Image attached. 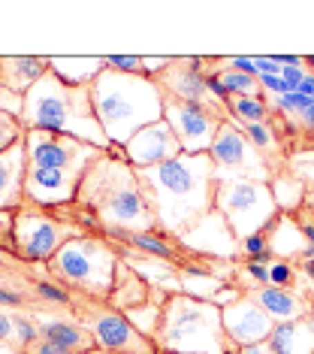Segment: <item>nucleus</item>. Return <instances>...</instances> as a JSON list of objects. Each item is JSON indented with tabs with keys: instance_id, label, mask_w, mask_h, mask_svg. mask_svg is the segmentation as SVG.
Here are the masks:
<instances>
[{
	"instance_id": "f257e3e1",
	"label": "nucleus",
	"mask_w": 314,
	"mask_h": 354,
	"mask_svg": "<svg viewBox=\"0 0 314 354\" xmlns=\"http://www.w3.org/2000/svg\"><path fill=\"white\" fill-rule=\"evenodd\" d=\"M24 151H28L24 203L37 209L72 206L88 170L106 155L103 149H94L82 140L48 131L24 133Z\"/></svg>"
},
{
	"instance_id": "f03ea898",
	"label": "nucleus",
	"mask_w": 314,
	"mask_h": 354,
	"mask_svg": "<svg viewBox=\"0 0 314 354\" xmlns=\"http://www.w3.org/2000/svg\"><path fill=\"white\" fill-rule=\"evenodd\" d=\"M142 185L155 203L157 224L169 236H179L215 209V160L208 155H181L160 167L139 170Z\"/></svg>"
},
{
	"instance_id": "7ed1b4c3",
	"label": "nucleus",
	"mask_w": 314,
	"mask_h": 354,
	"mask_svg": "<svg viewBox=\"0 0 314 354\" xmlns=\"http://www.w3.org/2000/svg\"><path fill=\"white\" fill-rule=\"evenodd\" d=\"M79 206L91 209L103 221L106 230H124V233H145L160 230L155 203L148 197V188L139 179V170L127 160L103 155L88 170V176L79 185Z\"/></svg>"
},
{
	"instance_id": "20e7f679",
	"label": "nucleus",
	"mask_w": 314,
	"mask_h": 354,
	"mask_svg": "<svg viewBox=\"0 0 314 354\" xmlns=\"http://www.w3.org/2000/svg\"><path fill=\"white\" fill-rule=\"evenodd\" d=\"M91 103L103 133L109 136V146H127L133 133L164 118L166 97L157 79L118 73L106 67L91 85Z\"/></svg>"
},
{
	"instance_id": "39448f33",
	"label": "nucleus",
	"mask_w": 314,
	"mask_h": 354,
	"mask_svg": "<svg viewBox=\"0 0 314 354\" xmlns=\"http://www.w3.org/2000/svg\"><path fill=\"white\" fill-rule=\"evenodd\" d=\"M21 124L24 131L63 133L72 136V140L88 142L94 149L109 151V136L103 133V127L94 115L91 88H76L61 82L52 70L24 94Z\"/></svg>"
},
{
	"instance_id": "423d86ee",
	"label": "nucleus",
	"mask_w": 314,
	"mask_h": 354,
	"mask_svg": "<svg viewBox=\"0 0 314 354\" xmlns=\"http://www.w3.org/2000/svg\"><path fill=\"white\" fill-rule=\"evenodd\" d=\"M157 354H236L227 339L221 309L212 300H197L188 294H169L164 303L160 327L155 333Z\"/></svg>"
},
{
	"instance_id": "0eeeda50",
	"label": "nucleus",
	"mask_w": 314,
	"mask_h": 354,
	"mask_svg": "<svg viewBox=\"0 0 314 354\" xmlns=\"http://www.w3.org/2000/svg\"><path fill=\"white\" fill-rule=\"evenodd\" d=\"M118 263L121 257L115 243H109L106 236H97V233H82V236L70 239L46 263V270L55 281H61L76 297L106 303L112 294V285H115Z\"/></svg>"
},
{
	"instance_id": "6e6552de",
	"label": "nucleus",
	"mask_w": 314,
	"mask_h": 354,
	"mask_svg": "<svg viewBox=\"0 0 314 354\" xmlns=\"http://www.w3.org/2000/svg\"><path fill=\"white\" fill-rule=\"evenodd\" d=\"M72 218L61 215V209H37L24 203L12 215V252L28 263H48L70 239L82 236Z\"/></svg>"
},
{
	"instance_id": "1a4fd4ad",
	"label": "nucleus",
	"mask_w": 314,
	"mask_h": 354,
	"mask_svg": "<svg viewBox=\"0 0 314 354\" xmlns=\"http://www.w3.org/2000/svg\"><path fill=\"white\" fill-rule=\"evenodd\" d=\"M215 209L230 221L239 243L251 233L266 230L278 218V206L272 197L269 182L254 179H217L215 188Z\"/></svg>"
},
{
	"instance_id": "9d476101",
	"label": "nucleus",
	"mask_w": 314,
	"mask_h": 354,
	"mask_svg": "<svg viewBox=\"0 0 314 354\" xmlns=\"http://www.w3.org/2000/svg\"><path fill=\"white\" fill-rule=\"evenodd\" d=\"M72 315L79 318L88 333L94 336L97 348L103 354H157L155 342L148 336H142L124 312H115L106 303H94V300H79V306L72 309Z\"/></svg>"
},
{
	"instance_id": "9b49d317",
	"label": "nucleus",
	"mask_w": 314,
	"mask_h": 354,
	"mask_svg": "<svg viewBox=\"0 0 314 354\" xmlns=\"http://www.w3.org/2000/svg\"><path fill=\"white\" fill-rule=\"evenodd\" d=\"M208 158L215 160V176L217 179H254V182H272L275 167L269 158H263L260 151L251 146V140L245 136L242 127H236L227 118L217 131Z\"/></svg>"
},
{
	"instance_id": "f8f14e48",
	"label": "nucleus",
	"mask_w": 314,
	"mask_h": 354,
	"mask_svg": "<svg viewBox=\"0 0 314 354\" xmlns=\"http://www.w3.org/2000/svg\"><path fill=\"white\" fill-rule=\"evenodd\" d=\"M164 122L173 127L184 155H208L221 124L227 122V115H217V112L203 109L197 103H181V100L166 97Z\"/></svg>"
},
{
	"instance_id": "ddd939ff",
	"label": "nucleus",
	"mask_w": 314,
	"mask_h": 354,
	"mask_svg": "<svg viewBox=\"0 0 314 354\" xmlns=\"http://www.w3.org/2000/svg\"><path fill=\"white\" fill-rule=\"evenodd\" d=\"M157 85L164 91V97L197 103V106L212 109L217 115H227V109L208 91V58H173V64L157 76Z\"/></svg>"
},
{
	"instance_id": "4468645a",
	"label": "nucleus",
	"mask_w": 314,
	"mask_h": 354,
	"mask_svg": "<svg viewBox=\"0 0 314 354\" xmlns=\"http://www.w3.org/2000/svg\"><path fill=\"white\" fill-rule=\"evenodd\" d=\"M184 254L203 257V261H239V236L233 233L230 221L217 209L203 215L197 224H190L184 233L175 236Z\"/></svg>"
},
{
	"instance_id": "2eb2a0df",
	"label": "nucleus",
	"mask_w": 314,
	"mask_h": 354,
	"mask_svg": "<svg viewBox=\"0 0 314 354\" xmlns=\"http://www.w3.org/2000/svg\"><path fill=\"white\" fill-rule=\"evenodd\" d=\"M30 318L37 321L39 327V336L55 345H61V348H67L72 354H91L97 351V342L94 336L88 333V330L79 324V318L72 315L70 309H55V306H30Z\"/></svg>"
},
{
	"instance_id": "dca6fc26",
	"label": "nucleus",
	"mask_w": 314,
	"mask_h": 354,
	"mask_svg": "<svg viewBox=\"0 0 314 354\" xmlns=\"http://www.w3.org/2000/svg\"><path fill=\"white\" fill-rule=\"evenodd\" d=\"M221 318H224V330H227V339L236 345V348L266 342L272 327H275V321L266 315L260 309V303L248 291L242 294L236 303H230L227 309H221Z\"/></svg>"
},
{
	"instance_id": "f3484780",
	"label": "nucleus",
	"mask_w": 314,
	"mask_h": 354,
	"mask_svg": "<svg viewBox=\"0 0 314 354\" xmlns=\"http://www.w3.org/2000/svg\"><path fill=\"white\" fill-rule=\"evenodd\" d=\"M181 155V146L175 140L173 127H169L164 118L148 127H142L139 133L130 136V142L124 146V158L127 164L136 167V170H148V167H160L166 160L179 158Z\"/></svg>"
},
{
	"instance_id": "a211bd4d",
	"label": "nucleus",
	"mask_w": 314,
	"mask_h": 354,
	"mask_svg": "<svg viewBox=\"0 0 314 354\" xmlns=\"http://www.w3.org/2000/svg\"><path fill=\"white\" fill-rule=\"evenodd\" d=\"M260 303V309L269 315L275 324H284V321H300V318H308L314 312V297L311 294H302L300 288L290 291V288H275V285H263V288H254L248 291Z\"/></svg>"
},
{
	"instance_id": "6ab92c4d",
	"label": "nucleus",
	"mask_w": 314,
	"mask_h": 354,
	"mask_svg": "<svg viewBox=\"0 0 314 354\" xmlns=\"http://www.w3.org/2000/svg\"><path fill=\"white\" fill-rule=\"evenodd\" d=\"M24 176H28V151L21 140L0 155V212H15L24 206Z\"/></svg>"
},
{
	"instance_id": "aec40b11",
	"label": "nucleus",
	"mask_w": 314,
	"mask_h": 354,
	"mask_svg": "<svg viewBox=\"0 0 314 354\" xmlns=\"http://www.w3.org/2000/svg\"><path fill=\"white\" fill-rule=\"evenodd\" d=\"M103 236L109 239V243H118V245H127L133 248V252H142L148 257H160V261H169V263H179L184 261L181 245L175 243V236H169L164 230H145V233H124V230H106Z\"/></svg>"
},
{
	"instance_id": "412c9836",
	"label": "nucleus",
	"mask_w": 314,
	"mask_h": 354,
	"mask_svg": "<svg viewBox=\"0 0 314 354\" xmlns=\"http://www.w3.org/2000/svg\"><path fill=\"white\" fill-rule=\"evenodd\" d=\"M46 73H48V58H37V55H0V88L19 94V97H24Z\"/></svg>"
},
{
	"instance_id": "4be33fe9",
	"label": "nucleus",
	"mask_w": 314,
	"mask_h": 354,
	"mask_svg": "<svg viewBox=\"0 0 314 354\" xmlns=\"http://www.w3.org/2000/svg\"><path fill=\"white\" fill-rule=\"evenodd\" d=\"M266 233H269V252L272 257H278V261H302L305 254L311 252L308 243H305L302 236V227L300 221H296V215H281L266 227Z\"/></svg>"
},
{
	"instance_id": "5701e85b",
	"label": "nucleus",
	"mask_w": 314,
	"mask_h": 354,
	"mask_svg": "<svg viewBox=\"0 0 314 354\" xmlns=\"http://www.w3.org/2000/svg\"><path fill=\"white\" fill-rule=\"evenodd\" d=\"M148 297H151V288L145 285V279L130 267V263L121 261L118 270H115V285H112L106 306H112L115 312H127V309H133V306L148 303Z\"/></svg>"
},
{
	"instance_id": "b1692460",
	"label": "nucleus",
	"mask_w": 314,
	"mask_h": 354,
	"mask_svg": "<svg viewBox=\"0 0 314 354\" xmlns=\"http://www.w3.org/2000/svg\"><path fill=\"white\" fill-rule=\"evenodd\" d=\"M48 70L67 85H76V88H91L100 73L106 70V58H48Z\"/></svg>"
},
{
	"instance_id": "393cba45",
	"label": "nucleus",
	"mask_w": 314,
	"mask_h": 354,
	"mask_svg": "<svg viewBox=\"0 0 314 354\" xmlns=\"http://www.w3.org/2000/svg\"><path fill=\"white\" fill-rule=\"evenodd\" d=\"M266 345L275 354H314V336H311L308 318L275 324Z\"/></svg>"
},
{
	"instance_id": "a878e982",
	"label": "nucleus",
	"mask_w": 314,
	"mask_h": 354,
	"mask_svg": "<svg viewBox=\"0 0 314 354\" xmlns=\"http://www.w3.org/2000/svg\"><path fill=\"white\" fill-rule=\"evenodd\" d=\"M272 197H275V206L281 215H300L305 206V197H308V188H305V179H300L296 173L287 170H275L269 182Z\"/></svg>"
},
{
	"instance_id": "bb28decb",
	"label": "nucleus",
	"mask_w": 314,
	"mask_h": 354,
	"mask_svg": "<svg viewBox=\"0 0 314 354\" xmlns=\"http://www.w3.org/2000/svg\"><path fill=\"white\" fill-rule=\"evenodd\" d=\"M212 73L221 79L224 91L227 97H266L263 88H260V79L251 76V73H242V70H233V67H224L221 58H212Z\"/></svg>"
},
{
	"instance_id": "cd10ccee",
	"label": "nucleus",
	"mask_w": 314,
	"mask_h": 354,
	"mask_svg": "<svg viewBox=\"0 0 314 354\" xmlns=\"http://www.w3.org/2000/svg\"><path fill=\"white\" fill-rule=\"evenodd\" d=\"M227 115H230V122L239 127L263 124V122H272V106L266 97H233L227 103Z\"/></svg>"
},
{
	"instance_id": "c85d7f7f",
	"label": "nucleus",
	"mask_w": 314,
	"mask_h": 354,
	"mask_svg": "<svg viewBox=\"0 0 314 354\" xmlns=\"http://www.w3.org/2000/svg\"><path fill=\"white\" fill-rule=\"evenodd\" d=\"M239 127V124H236ZM245 131V136L251 140V146L260 151L263 158H269V160H275L281 155V149H284V140H281V133H278V127L275 122H263V124H245L242 127Z\"/></svg>"
},
{
	"instance_id": "c756f323",
	"label": "nucleus",
	"mask_w": 314,
	"mask_h": 354,
	"mask_svg": "<svg viewBox=\"0 0 314 354\" xmlns=\"http://www.w3.org/2000/svg\"><path fill=\"white\" fill-rule=\"evenodd\" d=\"M30 294L39 297V300H46V306H58V309L63 306V309H70V312L79 306V300H82V297L67 291V288L55 279H34L30 281Z\"/></svg>"
},
{
	"instance_id": "7c9ffc66",
	"label": "nucleus",
	"mask_w": 314,
	"mask_h": 354,
	"mask_svg": "<svg viewBox=\"0 0 314 354\" xmlns=\"http://www.w3.org/2000/svg\"><path fill=\"white\" fill-rule=\"evenodd\" d=\"M300 281H302V272L296 270L293 261H278V257H272V261H269V285L296 291V288H300Z\"/></svg>"
},
{
	"instance_id": "2f4dec72",
	"label": "nucleus",
	"mask_w": 314,
	"mask_h": 354,
	"mask_svg": "<svg viewBox=\"0 0 314 354\" xmlns=\"http://www.w3.org/2000/svg\"><path fill=\"white\" fill-rule=\"evenodd\" d=\"M24 124L19 115H12V112H3L0 109V155H3L6 149H12L15 142L24 140Z\"/></svg>"
},
{
	"instance_id": "473e14b6",
	"label": "nucleus",
	"mask_w": 314,
	"mask_h": 354,
	"mask_svg": "<svg viewBox=\"0 0 314 354\" xmlns=\"http://www.w3.org/2000/svg\"><path fill=\"white\" fill-rule=\"evenodd\" d=\"M239 252H242V261H272V252H269V233L260 230V233H251L239 243Z\"/></svg>"
},
{
	"instance_id": "72a5a7b5",
	"label": "nucleus",
	"mask_w": 314,
	"mask_h": 354,
	"mask_svg": "<svg viewBox=\"0 0 314 354\" xmlns=\"http://www.w3.org/2000/svg\"><path fill=\"white\" fill-rule=\"evenodd\" d=\"M239 272L245 276V291L269 285V261H245L239 267Z\"/></svg>"
},
{
	"instance_id": "f704fd0d",
	"label": "nucleus",
	"mask_w": 314,
	"mask_h": 354,
	"mask_svg": "<svg viewBox=\"0 0 314 354\" xmlns=\"http://www.w3.org/2000/svg\"><path fill=\"white\" fill-rule=\"evenodd\" d=\"M34 339H39L37 321L30 318V312H15V345H19V348H28Z\"/></svg>"
},
{
	"instance_id": "c9c22d12",
	"label": "nucleus",
	"mask_w": 314,
	"mask_h": 354,
	"mask_svg": "<svg viewBox=\"0 0 314 354\" xmlns=\"http://www.w3.org/2000/svg\"><path fill=\"white\" fill-rule=\"evenodd\" d=\"M106 67L118 70V73L145 76V58L142 55H106Z\"/></svg>"
},
{
	"instance_id": "e433bc0d",
	"label": "nucleus",
	"mask_w": 314,
	"mask_h": 354,
	"mask_svg": "<svg viewBox=\"0 0 314 354\" xmlns=\"http://www.w3.org/2000/svg\"><path fill=\"white\" fill-rule=\"evenodd\" d=\"M242 294H245V288H242V285H233V281H230V285H224L221 291L212 297V303L217 306V309H227V306H230V303H236Z\"/></svg>"
},
{
	"instance_id": "4c0bfd02",
	"label": "nucleus",
	"mask_w": 314,
	"mask_h": 354,
	"mask_svg": "<svg viewBox=\"0 0 314 354\" xmlns=\"http://www.w3.org/2000/svg\"><path fill=\"white\" fill-rule=\"evenodd\" d=\"M296 131H300V140H308V142H314V100H311V106L302 112L300 118H296Z\"/></svg>"
},
{
	"instance_id": "58836bf2",
	"label": "nucleus",
	"mask_w": 314,
	"mask_h": 354,
	"mask_svg": "<svg viewBox=\"0 0 314 354\" xmlns=\"http://www.w3.org/2000/svg\"><path fill=\"white\" fill-rule=\"evenodd\" d=\"M24 354H72V351H67V348H61V345H55V342H48V339H34L24 348Z\"/></svg>"
},
{
	"instance_id": "ea45409f",
	"label": "nucleus",
	"mask_w": 314,
	"mask_h": 354,
	"mask_svg": "<svg viewBox=\"0 0 314 354\" xmlns=\"http://www.w3.org/2000/svg\"><path fill=\"white\" fill-rule=\"evenodd\" d=\"M12 215L15 212H0V245L12 248Z\"/></svg>"
},
{
	"instance_id": "a19ab883",
	"label": "nucleus",
	"mask_w": 314,
	"mask_h": 354,
	"mask_svg": "<svg viewBox=\"0 0 314 354\" xmlns=\"http://www.w3.org/2000/svg\"><path fill=\"white\" fill-rule=\"evenodd\" d=\"M296 263H300V272H302V276H305V279H308L311 285H314V254L302 257V261H296Z\"/></svg>"
},
{
	"instance_id": "79ce46f5",
	"label": "nucleus",
	"mask_w": 314,
	"mask_h": 354,
	"mask_svg": "<svg viewBox=\"0 0 314 354\" xmlns=\"http://www.w3.org/2000/svg\"><path fill=\"white\" fill-rule=\"evenodd\" d=\"M236 354H275V351H272L266 342H260V345H248V348H239Z\"/></svg>"
},
{
	"instance_id": "37998d69",
	"label": "nucleus",
	"mask_w": 314,
	"mask_h": 354,
	"mask_svg": "<svg viewBox=\"0 0 314 354\" xmlns=\"http://www.w3.org/2000/svg\"><path fill=\"white\" fill-rule=\"evenodd\" d=\"M300 91L305 94V97H311V100H314V73L305 76V82L300 85Z\"/></svg>"
},
{
	"instance_id": "c03bdc74",
	"label": "nucleus",
	"mask_w": 314,
	"mask_h": 354,
	"mask_svg": "<svg viewBox=\"0 0 314 354\" xmlns=\"http://www.w3.org/2000/svg\"><path fill=\"white\" fill-rule=\"evenodd\" d=\"M0 354H24V348H19L12 342H0Z\"/></svg>"
},
{
	"instance_id": "a18cd8bd",
	"label": "nucleus",
	"mask_w": 314,
	"mask_h": 354,
	"mask_svg": "<svg viewBox=\"0 0 314 354\" xmlns=\"http://www.w3.org/2000/svg\"><path fill=\"white\" fill-rule=\"evenodd\" d=\"M305 215H308V221H314V194L305 197Z\"/></svg>"
},
{
	"instance_id": "49530a36",
	"label": "nucleus",
	"mask_w": 314,
	"mask_h": 354,
	"mask_svg": "<svg viewBox=\"0 0 314 354\" xmlns=\"http://www.w3.org/2000/svg\"><path fill=\"white\" fill-rule=\"evenodd\" d=\"M308 327H311V336H314V312L308 315Z\"/></svg>"
},
{
	"instance_id": "de8ad7c7",
	"label": "nucleus",
	"mask_w": 314,
	"mask_h": 354,
	"mask_svg": "<svg viewBox=\"0 0 314 354\" xmlns=\"http://www.w3.org/2000/svg\"><path fill=\"white\" fill-rule=\"evenodd\" d=\"M91 354H103V351H100V348H97V351H91Z\"/></svg>"
}]
</instances>
